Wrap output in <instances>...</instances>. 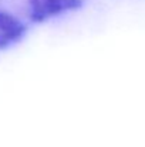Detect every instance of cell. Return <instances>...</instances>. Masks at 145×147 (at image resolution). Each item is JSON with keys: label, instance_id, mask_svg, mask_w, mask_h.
Instances as JSON below:
<instances>
[{"label": "cell", "instance_id": "6da1fadb", "mask_svg": "<svg viewBox=\"0 0 145 147\" xmlns=\"http://www.w3.org/2000/svg\"><path fill=\"white\" fill-rule=\"evenodd\" d=\"M31 13L36 19H47L64 10L74 9L80 4V0H30Z\"/></svg>", "mask_w": 145, "mask_h": 147}, {"label": "cell", "instance_id": "7a4b0ae2", "mask_svg": "<svg viewBox=\"0 0 145 147\" xmlns=\"http://www.w3.org/2000/svg\"><path fill=\"white\" fill-rule=\"evenodd\" d=\"M23 33V26L11 16L0 11V40L13 42Z\"/></svg>", "mask_w": 145, "mask_h": 147}]
</instances>
